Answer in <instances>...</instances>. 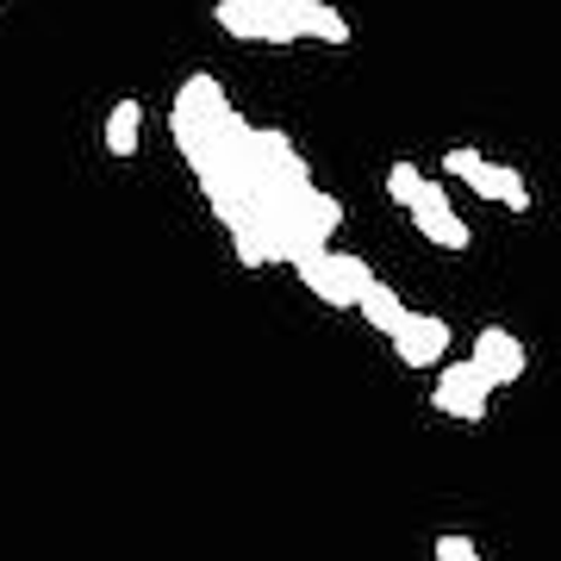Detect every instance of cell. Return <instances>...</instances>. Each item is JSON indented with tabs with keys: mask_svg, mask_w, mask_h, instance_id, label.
<instances>
[{
	"mask_svg": "<svg viewBox=\"0 0 561 561\" xmlns=\"http://www.w3.org/2000/svg\"><path fill=\"white\" fill-rule=\"evenodd\" d=\"M187 169L201 181L213 219L231 231V250H238L243 268H262V262L294 268L306 250H324L343 225V201L312 181L294 138L250 125L243 113H231L187 157Z\"/></svg>",
	"mask_w": 561,
	"mask_h": 561,
	"instance_id": "cell-1",
	"label": "cell"
},
{
	"mask_svg": "<svg viewBox=\"0 0 561 561\" xmlns=\"http://www.w3.org/2000/svg\"><path fill=\"white\" fill-rule=\"evenodd\" d=\"M306 7H312V0H219L213 20H219L225 38L287 50V44L306 38Z\"/></svg>",
	"mask_w": 561,
	"mask_h": 561,
	"instance_id": "cell-2",
	"label": "cell"
},
{
	"mask_svg": "<svg viewBox=\"0 0 561 561\" xmlns=\"http://www.w3.org/2000/svg\"><path fill=\"white\" fill-rule=\"evenodd\" d=\"M238 106H231V94H225V81L219 76H187L175 88V106H169V131H175V150H181V162L194 157L213 131H219L225 119H231Z\"/></svg>",
	"mask_w": 561,
	"mask_h": 561,
	"instance_id": "cell-3",
	"label": "cell"
},
{
	"mask_svg": "<svg viewBox=\"0 0 561 561\" xmlns=\"http://www.w3.org/2000/svg\"><path fill=\"white\" fill-rule=\"evenodd\" d=\"M294 275L306 280V294L312 300H324L331 312H350V306H362V294L375 287V268L362 256H350V250H306L300 262H294Z\"/></svg>",
	"mask_w": 561,
	"mask_h": 561,
	"instance_id": "cell-4",
	"label": "cell"
},
{
	"mask_svg": "<svg viewBox=\"0 0 561 561\" xmlns=\"http://www.w3.org/2000/svg\"><path fill=\"white\" fill-rule=\"evenodd\" d=\"M443 175L468 181L481 201L505 206V213H530V187H524V175L518 169H505V162H486L481 150H449V157H443Z\"/></svg>",
	"mask_w": 561,
	"mask_h": 561,
	"instance_id": "cell-5",
	"label": "cell"
},
{
	"mask_svg": "<svg viewBox=\"0 0 561 561\" xmlns=\"http://www.w3.org/2000/svg\"><path fill=\"white\" fill-rule=\"evenodd\" d=\"M486 400H493V381H486L474 362H443L437 368V387H431V405H437L443 419H468L481 424L486 419Z\"/></svg>",
	"mask_w": 561,
	"mask_h": 561,
	"instance_id": "cell-6",
	"label": "cell"
},
{
	"mask_svg": "<svg viewBox=\"0 0 561 561\" xmlns=\"http://www.w3.org/2000/svg\"><path fill=\"white\" fill-rule=\"evenodd\" d=\"M387 343H393V356H400L405 368H443L456 331H449V319H437V312H405V324Z\"/></svg>",
	"mask_w": 561,
	"mask_h": 561,
	"instance_id": "cell-7",
	"label": "cell"
},
{
	"mask_svg": "<svg viewBox=\"0 0 561 561\" xmlns=\"http://www.w3.org/2000/svg\"><path fill=\"white\" fill-rule=\"evenodd\" d=\"M468 362H474L493 387H512V381H524L530 350H524V337H512L505 324H481V331H474V356Z\"/></svg>",
	"mask_w": 561,
	"mask_h": 561,
	"instance_id": "cell-8",
	"label": "cell"
},
{
	"mask_svg": "<svg viewBox=\"0 0 561 561\" xmlns=\"http://www.w3.org/2000/svg\"><path fill=\"white\" fill-rule=\"evenodd\" d=\"M412 225H419L424 243H437V250H468L474 243V231L456 219V206L437 201V206H412Z\"/></svg>",
	"mask_w": 561,
	"mask_h": 561,
	"instance_id": "cell-9",
	"label": "cell"
},
{
	"mask_svg": "<svg viewBox=\"0 0 561 561\" xmlns=\"http://www.w3.org/2000/svg\"><path fill=\"white\" fill-rule=\"evenodd\" d=\"M138 138H144V106L138 101H113L106 113V157H138Z\"/></svg>",
	"mask_w": 561,
	"mask_h": 561,
	"instance_id": "cell-10",
	"label": "cell"
},
{
	"mask_svg": "<svg viewBox=\"0 0 561 561\" xmlns=\"http://www.w3.org/2000/svg\"><path fill=\"white\" fill-rule=\"evenodd\" d=\"M356 312H362V319H368V324H375L381 337H393V331H400V324H405V312H412V306H405L400 294L387 287V280H375V287L362 294V306H356Z\"/></svg>",
	"mask_w": 561,
	"mask_h": 561,
	"instance_id": "cell-11",
	"label": "cell"
},
{
	"mask_svg": "<svg viewBox=\"0 0 561 561\" xmlns=\"http://www.w3.org/2000/svg\"><path fill=\"white\" fill-rule=\"evenodd\" d=\"M306 38H319V44H331V50H343V44H350V20H343L331 0H312V7H306Z\"/></svg>",
	"mask_w": 561,
	"mask_h": 561,
	"instance_id": "cell-12",
	"label": "cell"
},
{
	"mask_svg": "<svg viewBox=\"0 0 561 561\" xmlns=\"http://www.w3.org/2000/svg\"><path fill=\"white\" fill-rule=\"evenodd\" d=\"M419 194H424V169L419 162H393V169H387V201H400L405 213H412Z\"/></svg>",
	"mask_w": 561,
	"mask_h": 561,
	"instance_id": "cell-13",
	"label": "cell"
},
{
	"mask_svg": "<svg viewBox=\"0 0 561 561\" xmlns=\"http://www.w3.org/2000/svg\"><path fill=\"white\" fill-rule=\"evenodd\" d=\"M437 561H481V549H474L468 537H456V530H449V537H437Z\"/></svg>",
	"mask_w": 561,
	"mask_h": 561,
	"instance_id": "cell-14",
	"label": "cell"
}]
</instances>
